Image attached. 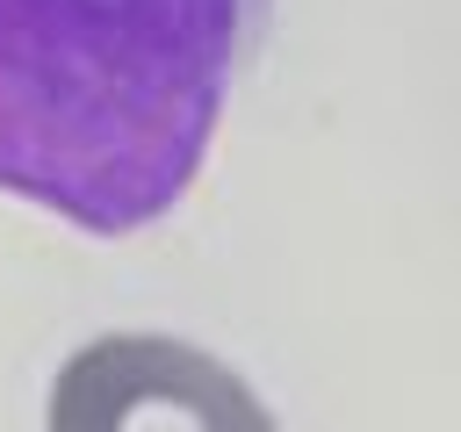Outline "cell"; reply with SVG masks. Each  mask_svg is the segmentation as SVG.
I'll return each mask as SVG.
<instances>
[{"instance_id": "6da1fadb", "label": "cell", "mask_w": 461, "mask_h": 432, "mask_svg": "<svg viewBox=\"0 0 461 432\" xmlns=\"http://www.w3.org/2000/svg\"><path fill=\"white\" fill-rule=\"evenodd\" d=\"M259 22L267 0H0V194L86 238L158 223Z\"/></svg>"}, {"instance_id": "7a4b0ae2", "label": "cell", "mask_w": 461, "mask_h": 432, "mask_svg": "<svg viewBox=\"0 0 461 432\" xmlns=\"http://www.w3.org/2000/svg\"><path fill=\"white\" fill-rule=\"evenodd\" d=\"M43 432H274V410L187 338L101 331L58 367Z\"/></svg>"}]
</instances>
